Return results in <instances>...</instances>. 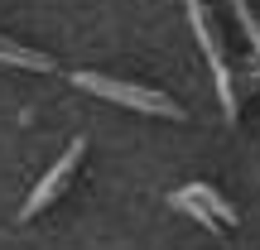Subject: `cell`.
<instances>
[{"mask_svg": "<svg viewBox=\"0 0 260 250\" xmlns=\"http://www.w3.org/2000/svg\"><path fill=\"white\" fill-rule=\"evenodd\" d=\"M183 10H188V24H193L198 44H203L207 67H212V77H217V96H222L226 121H236L241 96H236V77H232V67H226V53H222V44H217V29H212V19H207V5H203V0H183Z\"/></svg>", "mask_w": 260, "mask_h": 250, "instance_id": "cell-2", "label": "cell"}, {"mask_svg": "<svg viewBox=\"0 0 260 250\" xmlns=\"http://www.w3.org/2000/svg\"><path fill=\"white\" fill-rule=\"evenodd\" d=\"M0 63H10V67H29V73H53V58H48V53L24 48V44H15V39H5V34H0Z\"/></svg>", "mask_w": 260, "mask_h": 250, "instance_id": "cell-5", "label": "cell"}, {"mask_svg": "<svg viewBox=\"0 0 260 250\" xmlns=\"http://www.w3.org/2000/svg\"><path fill=\"white\" fill-rule=\"evenodd\" d=\"M82 154H87V139H73V145L63 149V159H58L53 168H48L44 178L34 183V193H29V202L19 207V222H29V217H39L44 207H53V197L68 188V178L77 173V164H82Z\"/></svg>", "mask_w": 260, "mask_h": 250, "instance_id": "cell-3", "label": "cell"}, {"mask_svg": "<svg viewBox=\"0 0 260 250\" xmlns=\"http://www.w3.org/2000/svg\"><path fill=\"white\" fill-rule=\"evenodd\" d=\"M174 207H183V212H193L198 222H222V226H236V207L226 202L222 193H217L212 183H188V188H178L174 197H169Z\"/></svg>", "mask_w": 260, "mask_h": 250, "instance_id": "cell-4", "label": "cell"}, {"mask_svg": "<svg viewBox=\"0 0 260 250\" xmlns=\"http://www.w3.org/2000/svg\"><path fill=\"white\" fill-rule=\"evenodd\" d=\"M73 82L82 87V92H92V96L116 101V106H135V111H145V116H174V121H183V106H178L174 96H164L159 87L121 82V77H106V73H73Z\"/></svg>", "mask_w": 260, "mask_h": 250, "instance_id": "cell-1", "label": "cell"}]
</instances>
